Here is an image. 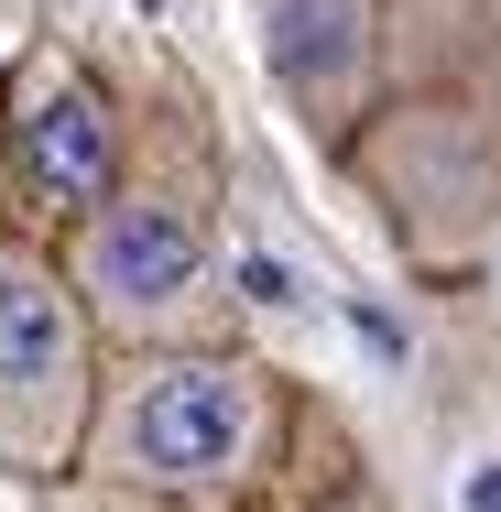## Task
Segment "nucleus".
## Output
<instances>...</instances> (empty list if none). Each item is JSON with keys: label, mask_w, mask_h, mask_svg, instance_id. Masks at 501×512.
<instances>
[{"label": "nucleus", "mask_w": 501, "mask_h": 512, "mask_svg": "<svg viewBox=\"0 0 501 512\" xmlns=\"http://www.w3.org/2000/svg\"><path fill=\"white\" fill-rule=\"evenodd\" d=\"M284 447V371L251 360L240 338H153L109 360L88 469L120 502H218L251 491Z\"/></svg>", "instance_id": "f257e3e1"}, {"label": "nucleus", "mask_w": 501, "mask_h": 512, "mask_svg": "<svg viewBox=\"0 0 501 512\" xmlns=\"http://www.w3.org/2000/svg\"><path fill=\"white\" fill-rule=\"evenodd\" d=\"M55 251H66L77 295L99 306V327L120 349H153V338H229V262H218L207 197L164 186V175H120L99 207L66 218Z\"/></svg>", "instance_id": "7ed1b4c3"}, {"label": "nucleus", "mask_w": 501, "mask_h": 512, "mask_svg": "<svg viewBox=\"0 0 501 512\" xmlns=\"http://www.w3.org/2000/svg\"><path fill=\"white\" fill-rule=\"evenodd\" d=\"M305 512H403V502L382 491V480H371V469H349V480H327V491H316Z\"/></svg>", "instance_id": "423d86ee"}, {"label": "nucleus", "mask_w": 501, "mask_h": 512, "mask_svg": "<svg viewBox=\"0 0 501 512\" xmlns=\"http://www.w3.org/2000/svg\"><path fill=\"white\" fill-rule=\"evenodd\" d=\"M0 153H11L22 197H44L55 218L99 207L131 175V131H120V109L99 99V77L77 55H22L11 109H0Z\"/></svg>", "instance_id": "39448f33"}, {"label": "nucleus", "mask_w": 501, "mask_h": 512, "mask_svg": "<svg viewBox=\"0 0 501 512\" xmlns=\"http://www.w3.org/2000/svg\"><path fill=\"white\" fill-rule=\"evenodd\" d=\"M382 0H251V44H262V77L316 153L349 164V142L371 131L382 99Z\"/></svg>", "instance_id": "20e7f679"}, {"label": "nucleus", "mask_w": 501, "mask_h": 512, "mask_svg": "<svg viewBox=\"0 0 501 512\" xmlns=\"http://www.w3.org/2000/svg\"><path fill=\"white\" fill-rule=\"evenodd\" d=\"M109 393V327L77 295L66 251L0 218V469L77 480Z\"/></svg>", "instance_id": "f03ea898"}]
</instances>
